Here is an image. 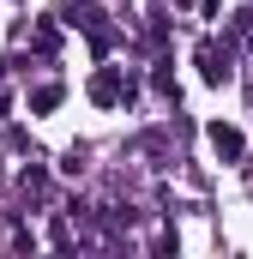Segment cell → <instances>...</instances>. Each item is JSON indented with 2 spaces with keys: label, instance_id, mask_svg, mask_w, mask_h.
<instances>
[{
  "label": "cell",
  "instance_id": "cell-1",
  "mask_svg": "<svg viewBox=\"0 0 253 259\" xmlns=\"http://www.w3.org/2000/svg\"><path fill=\"white\" fill-rule=\"evenodd\" d=\"M91 97H97V103H121V97H133V78L121 84V72H97V78H91Z\"/></svg>",
  "mask_w": 253,
  "mask_h": 259
},
{
  "label": "cell",
  "instance_id": "cell-2",
  "mask_svg": "<svg viewBox=\"0 0 253 259\" xmlns=\"http://www.w3.org/2000/svg\"><path fill=\"white\" fill-rule=\"evenodd\" d=\"M211 145H217V157H223V163H235V157H241V133H235V127H223V121L211 127Z\"/></svg>",
  "mask_w": 253,
  "mask_h": 259
},
{
  "label": "cell",
  "instance_id": "cell-3",
  "mask_svg": "<svg viewBox=\"0 0 253 259\" xmlns=\"http://www.w3.org/2000/svg\"><path fill=\"white\" fill-rule=\"evenodd\" d=\"M55 103H61V84H43V91L30 97V109H36V115H43V109H55Z\"/></svg>",
  "mask_w": 253,
  "mask_h": 259
}]
</instances>
